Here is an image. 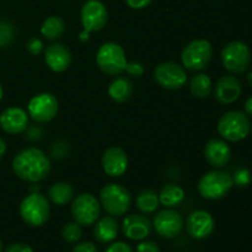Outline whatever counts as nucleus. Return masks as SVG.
I'll use <instances>...</instances> for the list:
<instances>
[{"instance_id":"22","label":"nucleus","mask_w":252,"mask_h":252,"mask_svg":"<svg viewBox=\"0 0 252 252\" xmlns=\"http://www.w3.org/2000/svg\"><path fill=\"white\" fill-rule=\"evenodd\" d=\"M133 83L126 76H118L108 86V95L115 102L123 103L128 101L132 96Z\"/></svg>"},{"instance_id":"41","label":"nucleus","mask_w":252,"mask_h":252,"mask_svg":"<svg viewBox=\"0 0 252 252\" xmlns=\"http://www.w3.org/2000/svg\"><path fill=\"white\" fill-rule=\"evenodd\" d=\"M248 83L250 84V86L252 88V70L249 73V75H248Z\"/></svg>"},{"instance_id":"28","label":"nucleus","mask_w":252,"mask_h":252,"mask_svg":"<svg viewBox=\"0 0 252 252\" xmlns=\"http://www.w3.org/2000/svg\"><path fill=\"white\" fill-rule=\"evenodd\" d=\"M62 236H63L64 240L69 244L78 243L81 239V236H83V229H81V225L76 223V221L66 223L65 225L63 226V229H62Z\"/></svg>"},{"instance_id":"14","label":"nucleus","mask_w":252,"mask_h":252,"mask_svg":"<svg viewBox=\"0 0 252 252\" xmlns=\"http://www.w3.org/2000/svg\"><path fill=\"white\" fill-rule=\"evenodd\" d=\"M214 218L209 212L194 211L187 217L185 228L187 234L196 240H203L212 235L214 231Z\"/></svg>"},{"instance_id":"10","label":"nucleus","mask_w":252,"mask_h":252,"mask_svg":"<svg viewBox=\"0 0 252 252\" xmlns=\"http://www.w3.org/2000/svg\"><path fill=\"white\" fill-rule=\"evenodd\" d=\"M59 110L58 100L49 93L33 96L27 106L29 116L37 123H47L53 120Z\"/></svg>"},{"instance_id":"1","label":"nucleus","mask_w":252,"mask_h":252,"mask_svg":"<svg viewBox=\"0 0 252 252\" xmlns=\"http://www.w3.org/2000/svg\"><path fill=\"white\" fill-rule=\"evenodd\" d=\"M52 169L51 160L46 153L37 148H26L15 155L12 170L24 181L39 182L46 179Z\"/></svg>"},{"instance_id":"3","label":"nucleus","mask_w":252,"mask_h":252,"mask_svg":"<svg viewBox=\"0 0 252 252\" xmlns=\"http://www.w3.org/2000/svg\"><path fill=\"white\" fill-rule=\"evenodd\" d=\"M100 204L110 216L121 217L129 211L132 196L122 185L108 184L101 189Z\"/></svg>"},{"instance_id":"26","label":"nucleus","mask_w":252,"mask_h":252,"mask_svg":"<svg viewBox=\"0 0 252 252\" xmlns=\"http://www.w3.org/2000/svg\"><path fill=\"white\" fill-rule=\"evenodd\" d=\"M159 196L152 189H145L140 191L137 196V207L142 213L152 214L159 207Z\"/></svg>"},{"instance_id":"20","label":"nucleus","mask_w":252,"mask_h":252,"mask_svg":"<svg viewBox=\"0 0 252 252\" xmlns=\"http://www.w3.org/2000/svg\"><path fill=\"white\" fill-rule=\"evenodd\" d=\"M204 158L213 167H223L230 161L231 149L224 140L211 139L204 147Z\"/></svg>"},{"instance_id":"17","label":"nucleus","mask_w":252,"mask_h":252,"mask_svg":"<svg viewBox=\"0 0 252 252\" xmlns=\"http://www.w3.org/2000/svg\"><path fill=\"white\" fill-rule=\"evenodd\" d=\"M241 91L243 86L238 78L233 75H224L219 79L214 88V97L223 105H230L240 97Z\"/></svg>"},{"instance_id":"34","label":"nucleus","mask_w":252,"mask_h":252,"mask_svg":"<svg viewBox=\"0 0 252 252\" xmlns=\"http://www.w3.org/2000/svg\"><path fill=\"white\" fill-rule=\"evenodd\" d=\"M105 252H134L133 251L132 246L128 245V244L123 243V241H117V243H113L106 249Z\"/></svg>"},{"instance_id":"38","label":"nucleus","mask_w":252,"mask_h":252,"mask_svg":"<svg viewBox=\"0 0 252 252\" xmlns=\"http://www.w3.org/2000/svg\"><path fill=\"white\" fill-rule=\"evenodd\" d=\"M245 111H246V113H248L249 116H251V117H252V97H250L248 101H246Z\"/></svg>"},{"instance_id":"13","label":"nucleus","mask_w":252,"mask_h":252,"mask_svg":"<svg viewBox=\"0 0 252 252\" xmlns=\"http://www.w3.org/2000/svg\"><path fill=\"white\" fill-rule=\"evenodd\" d=\"M153 226L160 236L165 239L176 238L184 230L185 221L181 214L172 209H164L155 216Z\"/></svg>"},{"instance_id":"33","label":"nucleus","mask_w":252,"mask_h":252,"mask_svg":"<svg viewBox=\"0 0 252 252\" xmlns=\"http://www.w3.org/2000/svg\"><path fill=\"white\" fill-rule=\"evenodd\" d=\"M250 180H251L250 172H249L248 170L241 169V170H239V171H236V174H235V176H234L233 181L235 182L238 186L243 187V186H246V185L250 182Z\"/></svg>"},{"instance_id":"42","label":"nucleus","mask_w":252,"mask_h":252,"mask_svg":"<svg viewBox=\"0 0 252 252\" xmlns=\"http://www.w3.org/2000/svg\"><path fill=\"white\" fill-rule=\"evenodd\" d=\"M2 88H1V85H0V101H1V98H2Z\"/></svg>"},{"instance_id":"27","label":"nucleus","mask_w":252,"mask_h":252,"mask_svg":"<svg viewBox=\"0 0 252 252\" xmlns=\"http://www.w3.org/2000/svg\"><path fill=\"white\" fill-rule=\"evenodd\" d=\"M189 89L194 97L197 98H206L211 95L213 84L212 79L207 74H197L191 79L189 83Z\"/></svg>"},{"instance_id":"23","label":"nucleus","mask_w":252,"mask_h":252,"mask_svg":"<svg viewBox=\"0 0 252 252\" xmlns=\"http://www.w3.org/2000/svg\"><path fill=\"white\" fill-rule=\"evenodd\" d=\"M48 197L56 206H65L74 198V189L68 182H56L49 187Z\"/></svg>"},{"instance_id":"2","label":"nucleus","mask_w":252,"mask_h":252,"mask_svg":"<svg viewBox=\"0 0 252 252\" xmlns=\"http://www.w3.org/2000/svg\"><path fill=\"white\" fill-rule=\"evenodd\" d=\"M19 211L22 220L27 225L37 228L46 224L49 219L51 206L43 194L33 192L22 199Z\"/></svg>"},{"instance_id":"5","label":"nucleus","mask_w":252,"mask_h":252,"mask_svg":"<svg viewBox=\"0 0 252 252\" xmlns=\"http://www.w3.org/2000/svg\"><path fill=\"white\" fill-rule=\"evenodd\" d=\"M96 63L101 71L107 75L116 76L126 70L127 59L122 47L115 42H106L98 48L96 54Z\"/></svg>"},{"instance_id":"29","label":"nucleus","mask_w":252,"mask_h":252,"mask_svg":"<svg viewBox=\"0 0 252 252\" xmlns=\"http://www.w3.org/2000/svg\"><path fill=\"white\" fill-rule=\"evenodd\" d=\"M14 26L6 20H0V48L10 46L14 39Z\"/></svg>"},{"instance_id":"35","label":"nucleus","mask_w":252,"mask_h":252,"mask_svg":"<svg viewBox=\"0 0 252 252\" xmlns=\"http://www.w3.org/2000/svg\"><path fill=\"white\" fill-rule=\"evenodd\" d=\"M71 252H98V250L95 244L91 241H83V243L76 244Z\"/></svg>"},{"instance_id":"15","label":"nucleus","mask_w":252,"mask_h":252,"mask_svg":"<svg viewBox=\"0 0 252 252\" xmlns=\"http://www.w3.org/2000/svg\"><path fill=\"white\" fill-rule=\"evenodd\" d=\"M0 127L9 134H20L29 127V113L21 107H9L0 115Z\"/></svg>"},{"instance_id":"24","label":"nucleus","mask_w":252,"mask_h":252,"mask_svg":"<svg viewBox=\"0 0 252 252\" xmlns=\"http://www.w3.org/2000/svg\"><path fill=\"white\" fill-rule=\"evenodd\" d=\"M185 199V191L181 186L175 184H167L161 189L159 193V201L162 206L172 208L182 203Z\"/></svg>"},{"instance_id":"30","label":"nucleus","mask_w":252,"mask_h":252,"mask_svg":"<svg viewBox=\"0 0 252 252\" xmlns=\"http://www.w3.org/2000/svg\"><path fill=\"white\" fill-rule=\"evenodd\" d=\"M125 71H127L128 75L139 78V76H142L144 74V66L139 62H130V63H127Z\"/></svg>"},{"instance_id":"37","label":"nucleus","mask_w":252,"mask_h":252,"mask_svg":"<svg viewBox=\"0 0 252 252\" xmlns=\"http://www.w3.org/2000/svg\"><path fill=\"white\" fill-rule=\"evenodd\" d=\"M125 1L130 9L142 10L144 9V7H147L148 5H150V2H152L153 0H125Z\"/></svg>"},{"instance_id":"4","label":"nucleus","mask_w":252,"mask_h":252,"mask_svg":"<svg viewBox=\"0 0 252 252\" xmlns=\"http://www.w3.org/2000/svg\"><path fill=\"white\" fill-rule=\"evenodd\" d=\"M233 185V177L229 172L213 170L201 177L198 182V192L203 198L216 201L226 196Z\"/></svg>"},{"instance_id":"40","label":"nucleus","mask_w":252,"mask_h":252,"mask_svg":"<svg viewBox=\"0 0 252 252\" xmlns=\"http://www.w3.org/2000/svg\"><path fill=\"white\" fill-rule=\"evenodd\" d=\"M89 33H90V32H88V31H85V30H84L83 32H81V34H80V38H81V41H88L89 39Z\"/></svg>"},{"instance_id":"25","label":"nucleus","mask_w":252,"mask_h":252,"mask_svg":"<svg viewBox=\"0 0 252 252\" xmlns=\"http://www.w3.org/2000/svg\"><path fill=\"white\" fill-rule=\"evenodd\" d=\"M65 32V22L59 16H49L44 20L41 27V33L48 41L61 38Z\"/></svg>"},{"instance_id":"44","label":"nucleus","mask_w":252,"mask_h":252,"mask_svg":"<svg viewBox=\"0 0 252 252\" xmlns=\"http://www.w3.org/2000/svg\"><path fill=\"white\" fill-rule=\"evenodd\" d=\"M250 129H251V133H252V127H251V128H250Z\"/></svg>"},{"instance_id":"21","label":"nucleus","mask_w":252,"mask_h":252,"mask_svg":"<svg viewBox=\"0 0 252 252\" xmlns=\"http://www.w3.org/2000/svg\"><path fill=\"white\" fill-rule=\"evenodd\" d=\"M118 229L117 220L112 216L103 217L94 226V238L100 244H110L117 238Z\"/></svg>"},{"instance_id":"16","label":"nucleus","mask_w":252,"mask_h":252,"mask_svg":"<svg viewBox=\"0 0 252 252\" xmlns=\"http://www.w3.org/2000/svg\"><path fill=\"white\" fill-rule=\"evenodd\" d=\"M152 221L142 214H130L126 217L122 224V231L126 238L135 241L147 239L152 233Z\"/></svg>"},{"instance_id":"7","label":"nucleus","mask_w":252,"mask_h":252,"mask_svg":"<svg viewBox=\"0 0 252 252\" xmlns=\"http://www.w3.org/2000/svg\"><path fill=\"white\" fill-rule=\"evenodd\" d=\"M213 57V47L207 39L189 42L181 53L182 65L191 71L203 70Z\"/></svg>"},{"instance_id":"12","label":"nucleus","mask_w":252,"mask_h":252,"mask_svg":"<svg viewBox=\"0 0 252 252\" xmlns=\"http://www.w3.org/2000/svg\"><path fill=\"white\" fill-rule=\"evenodd\" d=\"M81 24L85 31L97 32L106 26L108 20L107 7L100 0H88L81 7Z\"/></svg>"},{"instance_id":"43","label":"nucleus","mask_w":252,"mask_h":252,"mask_svg":"<svg viewBox=\"0 0 252 252\" xmlns=\"http://www.w3.org/2000/svg\"><path fill=\"white\" fill-rule=\"evenodd\" d=\"M2 251V243H1V240H0V252Z\"/></svg>"},{"instance_id":"11","label":"nucleus","mask_w":252,"mask_h":252,"mask_svg":"<svg viewBox=\"0 0 252 252\" xmlns=\"http://www.w3.org/2000/svg\"><path fill=\"white\" fill-rule=\"evenodd\" d=\"M154 79L161 88L179 90L186 84L187 74L185 68L174 62H164L155 66Z\"/></svg>"},{"instance_id":"19","label":"nucleus","mask_w":252,"mask_h":252,"mask_svg":"<svg viewBox=\"0 0 252 252\" xmlns=\"http://www.w3.org/2000/svg\"><path fill=\"white\" fill-rule=\"evenodd\" d=\"M128 158L123 149L118 147L108 148L102 155V169L108 176L120 177L127 171Z\"/></svg>"},{"instance_id":"18","label":"nucleus","mask_w":252,"mask_h":252,"mask_svg":"<svg viewBox=\"0 0 252 252\" xmlns=\"http://www.w3.org/2000/svg\"><path fill=\"white\" fill-rule=\"evenodd\" d=\"M70 49L63 43H52L44 51V61L49 69L56 73L66 70L71 64Z\"/></svg>"},{"instance_id":"8","label":"nucleus","mask_w":252,"mask_h":252,"mask_svg":"<svg viewBox=\"0 0 252 252\" xmlns=\"http://www.w3.org/2000/svg\"><path fill=\"white\" fill-rule=\"evenodd\" d=\"M71 216L74 220L84 226L93 225L100 217L101 204L91 193H80L71 202Z\"/></svg>"},{"instance_id":"39","label":"nucleus","mask_w":252,"mask_h":252,"mask_svg":"<svg viewBox=\"0 0 252 252\" xmlns=\"http://www.w3.org/2000/svg\"><path fill=\"white\" fill-rule=\"evenodd\" d=\"M5 152H6V144H5V142L2 138H0V159L4 157Z\"/></svg>"},{"instance_id":"6","label":"nucleus","mask_w":252,"mask_h":252,"mask_svg":"<svg viewBox=\"0 0 252 252\" xmlns=\"http://www.w3.org/2000/svg\"><path fill=\"white\" fill-rule=\"evenodd\" d=\"M250 128L249 117L241 111H229L219 118V134L229 142H240L245 139Z\"/></svg>"},{"instance_id":"32","label":"nucleus","mask_w":252,"mask_h":252,"mask_svg":"<svg viewBox=\"0 0 252 252\" xmlns=\"http://www.w3.org/2000/svg\"><path fill=\"white\" fill-rule=\"evenodd\" d=\"M137 252H160L159 246L152 240H142L137 246Z\"/></svg>"},{"instance_id":"36","label":"nucleus","mask_w":252,"mask_h":252,"mask_svg":"<svg viewBox=\"0 0 252 252\" xmlns=\"http://www.w3.org/2000/svg\"><path fill=\"white\" fill-rule=\"evenodd\" d=\"M4 252H33V250H32L31 246H29L27 244L15 243L7 246Z\"/></svg>"},{"instance_id":"9","label":"nucleus","mask_w":252,"mask_h":252,"mask_svg":"<svg viewBox=\"0 0 252 252\" xmlns=\"http://www.w3.org/2000/svg\"><path fill=\"white\" fill-rule=\"evenodd\" d=\"M221 62L226 70L234 74L244 73L250 65V48L241 41L230 42L221 51Z\"/></svg>"},{"instance_id":"31","label":"nucleus","mask_w":252,"mask_h":252,"mask_svg":"<svg viewBox=\"0 0 252 252\" xmlns=\"http://www.w3.org/2000/svg\"><path fill=\"white\" fill-rule=\"evenodd\" d=\"M27 51L32 54V56H38L42 51H43V43H42L41 39L36 38V37H32L27 41Z\"/></svg>"}]
</instances>
